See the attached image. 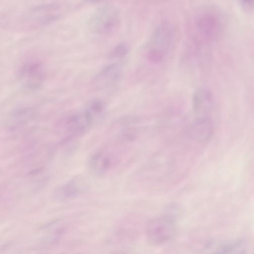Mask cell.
Segmentation results:
<instances>
[{"label": "cell", "instance_id": "cell-11", "mask_svg": "<svg viewBox=\"0 0 254 254\" xmlns=\"http://www.w3.org/2000/svg\"><path fill=\"white\" fill-rule=\"evenodd\" d=\"M192 105L196 116H210L214 105L211 91L205 88L197 89L192 96Z\"/></svg>", "mask_w": 254, "mask_h": 254}, {"label": "cell", "instance_id": "cell-12", "mask_svg": "<svg viewBox=\"0 0 254 254\" xmlns=\"http://www.w3.org/2000/svg\"><path fill=\"white\" fill-rule=\"evenodd\" d=\"M116 160L115 156L108 151L97 152L89 159L88 167L90 172L95 176L103 175L113 167Z\"/></svg>", "mask_w": 254, "mask_h": 254}, {"label": "cell", "instance_id": "cell-19", "mask_svg": "<svg viewBox=\"0 0 254 254\" xmlns=\"http://www.w3.org/2000/svg\"><path fill=\"white\" fill-rule=\"evenodd\" d=\"M87 0L88 2H92V3H97V2H99L101 1H102L103 0Z\"/></svg>", "mask_w": 254, "mask_h": 254}, {"label": "cell", "instance_id": "cell-5", "mask_svg": "<svg viewBox=\"0 0 254 254\" xmlns=\"http://www.w3.org/2000/svg\"><path fill=\"white\" fill-rule=\"evenodd\" d=\"M121 17L118 10L112 5L99 8L89 19V27L95 33L107 35L113 33L119 27Z\"/></svg>", "mask_w": 254, "mask_h": 254}, {"label": "cell", "instance_id": "cell-15", "mask_svg": "<svg viewBox=\"0 0 254 254\" xmlns=\"http://www.w3.org/2000/svg\"><path fill=\"white\" fill-rule=\"evenodd\" d=\"M213 249L214 253L220 254L244 253L246 250L244 242L237 241L222 243L218 244Z\"/></svg>", "mask_w": 254, "mask_h": 254}, {"label": "cell", "instance_id": "cell-14", "mask_svg": "<svg viewBox=\"0 0 254 254\" xmlns=\"http://www.w3.org/2000/svg\"><path fill=\"white\" fill-rule=\"evenodd\" d=\"M34 115L33 110L29 107H22L14 110L10 116L11 127L15 128L25 125L32 119Z\"/></svg>", "mask_w": 254, "mask_h": 254}, {"label": "cell", "instance_id": "cell-8", "mask_svg": "<svg viewBox=\"0 0 254 254\" xmlns=\"http://www.w3.org/2000/svg\"><path fill=\"white\" fill-rule=\"evenodd\" d=\"M89 188L86 180L80 176L74 177L56 187L53 197L58 201H65L76 198Z\"/></svg>", "mask_w": 254, "mask_h": 254}, {"label": "cell", "instance_id": "cell-4", "mask_svg": "<svg viewBox=\"0 0 254 254\" xmlns=\"http://www.w3.org/2000/svg\"><path fill=\"white\" fill-rule=\"evenodd\" d=\"M176 224L170 215H162L150 220L146 224L145 232L148 241L154 246L167 243L176 232Z\"/></svg>", "mask_w": 254, "mask_h": 254}, {"label": "cell", "instance_id": "cell-9", "mask_svg": "<svg viewBox=\"0 0 254 254\" xmlns=\"http://www.w3.org/2000/svg\"><path fill=\"white\" fill-rule=\"evenodd\" d=\"M122 74L120 65L117 63L107 64L95 74L92 85L98 90L106 89L115 84L120 79Z\"/></svg>", "mask_w": 254, "mask_h": 254}, {"label": "cell", "instance_id": "cell-10", "mask_svg": "<svg viewBox=\"0 0 254 254\" xmlns=\"http://www.w3.org/2000/svg\"><path fill=\"white\" fill-rule=\"evenodd\" d=\"M213 124L210 116H195L190 125V137L198 142H205L211 137Z\"/></svg>", "mask_w": 254, "mask_h": 254}, {"label": "cell", "instance_id": "cell-13", "mask_svg": "<svg viewBox=\"0 0 254 254\" xmlns=\"http://www.w3.org/2000/svg\"><path fill=\"white\" fill-rule=\"evenodd\" d=\"M91 125L101 121L106 112L105 104L99 99L89 101L83 111Z\"/></svg>", "mask_w": 254, "mask_h": 254}, {"label": "cell", "instance_id": "cell-17", "mask_svg": "<svg viewBox=\"0 0 254 254\" xmlns=\"http://www.w3.org/2000/svg\"><path fill=\"white\" fill-rule=\"evenodd\" d=\"M137 130L133 127H127L122 128L120 132V137L125 140H133L136 135Z\"/></svg>", "mask_w": 254, "mask_h": 254}, {"label": "cell", "instance_id": "cell-6", "mask_svg": "<svg viewBox=\"0 0 254 254\" xmlns=\"http://www.w3.org/2000/svg\"><path fill=\"white\" fill-rule=\"evenodd\" d=\"M91 126L84 111L69 113L59 118L54 129L64 138H75L85 133Z\"/></svg>", "mask_w": 254, "mask_h": 254}, {"label": "cell", "instance_id": "cell-1", "mask_svg": "<svg viewBox=\"0 0 254 254\" xmlns=\"http://www.w3.org/2000/svg\"><path fill=\"white\" fill-rule=\"evenodd\" d=\"M65 11V8L59 3H44L32 7L13 16L11 24L20 29H36L59 20Z\"/></svg>", "mask_w": 254, "mask_h": 254}, {"label": "cell", "instance_id": "cell-16", "mask_svg": "<svg viewBox=\"0 0 254 254\" xmlns=\"http://www.w3.org/2000/svg\"><path fill=\"white\" fill-rule=\"evenodd\" d=\"M129 49V46L127 43L121 42L110 51L109 53V57L111 59L123 58L128 54Z\"/></svg>", "mask_w": 254, "mask_h": 254}, {"label": "cell", "instance_id": "cell-18", "mask_svg": "<svg viewBox=\"0 0 254 254\" xmlns=\"http://www.w3.org/2000/svg\"><path fill=\"white\" fill-rule=\"evenodd\" d=\"M243 8L246 11H251L254 8V0H239Z\"/></svg>", "mask_w": 254, "mask_h": 254}, {"label": "cell", "instance_id": "cell-2", "mask_svg": "<svg viewBox=\"0 0 254 254\" xmlns=\"http://www.w3.org/2000/svg\"><path fill=\"white\" fill-rule=\"evenodd\" d=\"M223 22L218 11L206 8L199 11L190 23V32L193 41L201 44L217 38L221 34Z\"/></svg>", "mask_w": 254, "mask_h": 254}, {"label": "cell", "instance_id": "cell-7", "mask_svg": "<svg viewBox=\"0 0 254 254\" xmlns=\"http://www.w3.org/2000/svg\"><path fill=\"white\" fill-rule=\"evenodd\" d=\"M18 75L23 85L31 90L39 89L46 79V71L43 63L38 60L24 62L18 69Z\"/></svg>", "mask_w": 254, "mask_h": 254}, {"label": "cell", "instance_id": "cell-3", "mask_svg": "<svg viewBox=\"0 0 254 254\" xmlns=\"http://www.w3.org/2000/svg\"><path fill=\"white\" fill-rule=\"evenodd\" d=\"M177 32L175 25L168 21L160 23L151 36L148 57L154 63L162 62L175 45Z\"/></svg>", "mask_w": 254, "mask_h": 254}]
</instances>
